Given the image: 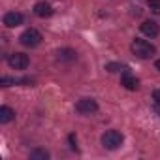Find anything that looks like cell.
Wrapping results in <instances>:
<instances>
[{
    "instance_id": "6da1fadb",
    "label": "cell",
    "mask_w": 160,
    "mask_h": 160,
    "mask_svg": "<svg viewBox=\"0 0 160 160\" xmlns=\"http://www.w3.org/2000/svg\"><path fill=\"white\" fill-rule=\"evenodd\" d=\"M130 49H132V53H134L136 57H139V58H151V57L156 53V47H154V45H151L149 42L139 40V38H136V40L132 42Z\"/></svg>"
},
{
    "instance_id": "7a4b0ae2",
    "label": "cell",
    "mask_w": 160,
    "mask_h": 160,
    "mask_svg": "<svg viewBox=\"0 0 160 160\" xmlns=\"http://www.w3.org/2000/svg\"><path fill=\"white\" fill-rule=\"evenodd\" d=\"M122 139L124 138H122V134L119 130H108L102 136V145L106 149H109V151H115V149H119L122 145Z\"/></svg>"
},
{
    "instance_id": "3957f363",
    "label": "cell",
    "mask_w": 160,
    "mask_h": 160,
    "mask_svg": "<svg viewBox=\"0 0 160 160\" xmlns=\"http://www.w3.org/2000/svg\"><path fill=\"white\" fill-rule=\"evenodd\" d=\"M21 43L25 45V47H36V45H40L42 43V34L36 30V28H27L23 34H21Z\"/></svg>"
},
{
    "instance_id": "277c9868",
    "label": "cell",
    "mask_w": 160,
    "mask_h": 160,
    "mask_svg": "<svg viewBox=\"0 0 160 160\" xmlns=\"http://www.w3.org/2000/svg\"><path fill=\"white\" fill-rule=\"evenodd\" d=\"M96 109H98V104L92 98H81V100H77V104H75V111L81 113V115H91Z\"/></svg>"
},
{
    "instance_id": "5b68a950",
    "label": "cell",
    "mask_w": 160,
    "mask_h": 160,
    "mask_svg": "<svg viewBox=\"0 0 160 160\" xmlns=\"http://www.w3.org/2000/svg\"><path fill=\"white\" fill-rule=\"evenodd\" d=\"M28 57L25 55V53H13V55H10L8 57V64L13 68V70H25L27 66H28Z\"/></svg>"
},
{
    "instance_id": "8992f818",
    "label": "cell",
    "mask_w": 160,
    "mask_h": 160,
    "mask_svg": "<svg viewBox=\"0 0 160 160\" xmlns=\"http://www.w3.org/2000/svg\"><path fill=\"white\" fill-rule=\"evenodd\" d=\"M34 13H36L38 17H42V19L51 17V15H53V6H51L49 2H45V0H42V2H38V4L34 6Z\"/></svg>"
},
{
    "instance_id": "52a82bcc",
    "label": "cell",
    "mask_w": 160,
    "mask_h": 160,
    "mask_svg": "<svg viewBox=\"0 0 160 160\" xmlns=\"http://www.w3.org/2000/svg\"><path fill=\"white\" fill-rule=\"evenodd\" d=\"M21 23H23V15H21L19 12H8V13L4 15V25L10 27V28L19 27Z\"/></svg>"
},
{
    "instance_id": "ba28073f",
    "label": "cell",
    "mask_w": 160,
    "mask_h": 160,
    "mask_svg": "<svg viewBox=\"0 0 160 160\" xmlns=\"http://www.w3.org/2000/svg\"><path fill=\"white\" fill-rule=\"evenodd\" d=\"M141 32H143L145 36L154 38V36H158L160 28H158V25H156L154 21H143V23H141Z\"/></svg>"
},
{
    "instance_id": "9c48e42d",
    "label": "cell",
    "mask_w": 160,
    "mask_h": 160,
    "mask_svg": "<svg viewBox=\"0 0 160 160\" xmlns=\"http://www.w3.org/2000/svg\"><path fill=\"white\" fill-rule=\"evenodd\" d=\"M121 83H122L128 91H138V87H139V81H138L134 75H130V73H124V75H122Z\"/></svg>"
},
{
    "instance_id": "30bf717a",
    "label": "cell",
    "mask_w": 160,
    "mask_h": 160,
    "mask_svg": "<svg viewBox=\"0 0 160 160\" xmlns=\"http://www.w3.org/2000/svg\"><path fill=\"white\" fill-rule=\"evenodd\" d=\"M13 119H15V111H13L12 108H8V106H2V108H0V122H2V124L10 122V121H13Z\"/></svg>"
},
{
    "instance_id": "8fae6325",
    "label": "cell",
    "mask_w": 160,
    "mask_h": 160,
    "mask_svg": "<svg viewBox=\"0 0 160 160\" xmlns=\"http://www.w3.org/2000/svg\"><path fill=\"white\" fill-rule=\"evenodd\" d=\"M58 58H60V60H68V62H72V60L77 58V53H75L73 49H60V51H58Z\"/></svg>"
},
{
    "instance_id": "7c38bea8",
    "label": "cell",
    "mask_w": 160,
    "mask_h": 160,
    "mask_svg": "<svg viewBox=\"0 0 160 160\" xmlns=\"http://www.w3.org/2000/svg\"><path fill=\"white\" fill-rule=\"evenodd\" d=\"M30 158H32V160H47V158H49V152H47L45 149H34V151L30 152Z\"/></svg>"
},
{
    "instance_id": "4fadbf2b",
    "label": "cell",
    "mask_w": 160,
    "mask_h": 160,
    "mask_svg": "<svg viewBox=\"0 0 160 160\" xmlns=\"http://www.w3.org/2000/svg\"><path fill=\"white\" fill-rule=\"evenodd\" d=\"M147 6H149L154 13H160V0H149Z\"/></svg>"
},
{
    "instance_id": "5bb4252c",
    "label": "cell",
    "mask_w": 160,
    "mask_h": 160,
    "mask_svg": "<svg viewBox=\"0 0 160 160\" xmlns=\"http://www.w3.org/2000/svg\"><path fill=\"white\" fill-rule=\"evenodd\" d=\"M106 70H108V72H119V70H121V64L111 62V64H108V66H106Z\"/></svg>"
},
{
    "instance_id": "9a60e30c",
    "label": "cell",
    "mask_w": 160,
    "mask_h": 160,
    "mask_svg": "<svg viewBox=\"0 0 160 160\" xmlns=\"http://www.w3.org/2000/svg\"><path fill=\"white\" fill-rule=\"evenodd\" d=\"M152 100H154V104H156V106H158V109H160V91H154Z\"/></svg>"
},
{
    "instance_id": "2e32d148",
    "label": "cell",
    "mask_w": 160,
    "mask_h": 160,
    "mask_svg": "<svg viewBox=\"0 0 160 160\" xmlns=\"http://www.w3.org/2000/svg\"><path fill=\"white\" fill-rule=\"evenodd\" d=\"M70 143H72L70 147H72V149H75V136H73V134L70 136Z\"/></svg>"
},
{
    "instance_id": "e0dca14e",
    "label": "cell",
    "mask_w": 160,
    "mask_h": 160,
    "mask_svg": "<svg viewBox=\"0 0 160 160\" xmlns=\"http://www.w3.org/2000/svg\"><path fill=\"white\" fill-rule=\"evenodd\" d=\"M154 66H156V70H158V72H160V58H158V60H156V64H154Z\"/></svg>"
}]
</instances>
